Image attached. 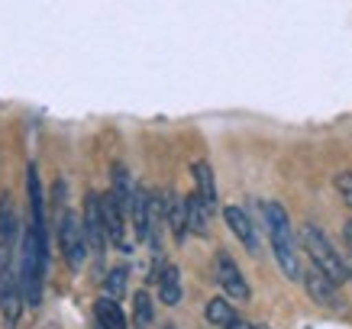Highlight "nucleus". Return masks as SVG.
<instances>
[{
	"label": "nucleus",
	"instance_id": "24",
	"mask_svg": "<svg viewBox=\"0 0 352 329\" xmlns=\"http://www.w3.org/2000/svg\"><path fill=\"white\" fill-rule=\"evenodd\" d=\"M256 329H272V326H256Z\"/></svg>",
	"mask_w": 352,
	"mask_h": 329
},
{
	"label": "nucleus",
	"instance_id": "4",
	"mask_svg": "<svg viewBox=\"0 0 352 329\" xmlns=\"http://www.w3.org/2000/svg\"><path fill=\"white\" fill-rule=\"evenodd\" d=\"M23 284H20V268H13V262L0 268V313H3V323L7 329H13L20 323V313H23Z\"/></svg>",
	"mask_w": 352,
	"mask_h": 329
},
{
	"label": "nucleus",
	"instance_id": "1",
	"mask_svg": "<svg viewBox=\"0 0 352 329\" xmlns=\"http://www.w3.org/2000/svg\"><path fill=\"white\" fill-rule=\"evenodd\" d=\"M265 223H268V239H272V249H275L278 268L285 271L288 281H300L304 271H300L298 252H294V229H291L288 210H285L278 201H268L265 203Z\"/></svg>",
	"mask_w": 352,
	"mask_h": 329
},
{
	"label": "nucleus",
	"instance_id": "14",
	"mask_svg": "<svg viewBox=\"0 0 352 329\" xmlns=\"http://www.w3.org/2000/svg\"><path fill=\"white\" fill-rule=\"evenodd\" d=\"M159 300L165 307H178L182 304V271L175 265H165L159 275Z\"/></svg>",
	"mask_w": 352,
	"mask_h": 329
},
{
	"label": "nucleus",
	"instance_id": "6",
	"mask_svg": "<svg viewBox=\"0 0 352 329\" xmlns=\"http://www.w3.org/2000/svg\"><path fill=\"white\" fill-rule=\"evenodd\" d=\"M85 236H87V245H91V252H104L107 249V226H104V207H100V194H87L85 201Z\"/></svg>",
	"mask_w": 352,
	"mask_h": 329
},
{
	"label": "nucleus",
	"instance_id": "5",
	"mask_svg": "<svg viewBox=\"0 0 352 329\" xmlns=\"http://www.w3.org/2000/svg\"><path fill=\"white\" fill-rule=\"evenodd\" d=\"M300 281H304V291L310 294V300H314V304H320V307H327V310H342V307H346V304H342V297H340V291H336L340 284H336V281H330V277L323 275L317 265L310 268V271H304V277H300Z\"/></svg>",
	"mask_w": 352,
	"mask_h": 329
},
{
	"label": "nucleus",
	"instance_id": "2",
	"mask_svg": "<svg viewBox=\"0 0 352 329\" xmlns=\"http://www.w3.org/2000/svg\"><path fill=\"white\" fill-rule=\"evenodd\" d=\"M300 245H304V252L310 255V262L320 268V271L330 277V281H336V284H346V281H349L346 258H342V255L330 245V239L323 236L320 226H314V223H304V226H300Z\"/></svg>",
	"mask_w": 352,
	"mask_h": 329
},
{
	"label": "nucleus",
	"instance_id": "10",
	"mask_svg": "<svg viewBox=\"0 0 352 329\" xmlns=\"http://www.w3.org/2000/svg\"><path fill=\"white\" fill-rule=\"evenodd\" d=\"M16 233H20L16 207H13L10 194H3V197H0V249H3V252H13V245H16Z\"/></svg>",
	"mask_w": 352,
	"mask_h": 329
},
{
	"label": "nucleus",
	"instance_id": "7",
	"mask_svg": "<svg viewBox=\"0 0 352 329\" xmlns=\"http://www.w3.org/2000/svg\"><path fill=\"white\" fill-rule=\"evenodd\" d=\"M217 284L223 287L233 300H239V304H245V300L252 297V291H249V284H245V277H243V271H239V265H236L226 252L217 255Z\"/></svg>",
	"mask_w": 352,
	"mask_h": 329
},
{
	"label": "nucleus",
	"instance_id": "23",
	"mask_svg": "<svg viewBox=\"0 0 352 329\" xmlns=\"http://www.w3.org/2000/svg\"><path fill=\"white\" fill-rule=\"evenodd\" d=\"M342 236H346V245H349V252H352V220L342 226Z\"/></svg>",
	"mask_w": 352,
	"mask_h": 329
},
{
	"label": "nucleus",
	"instance_id": "19",
	"mask_svg": "<svg viewBox=\"0 0 352 329\" xmlns=\"http://www.w3.org/2000/svg\"><path fill=\"white\" fill-rule=\"evenodd\" d=\"M133 319H136L139 329L152 323V300L146 291H136V297H133Z\"/></svg>",
	"mask_w": 352,
	"mask_h": 329
},
{
	"label": "nucleus",
	"instance_id": "22",
	"mask_svg": "<svg viewBox=\"0 0 352 329\" xmlns=\"http://www.w3.org/2000/svg\"><path fill=\"white\" fill-rule=\"evenodd\" d=\"M226 329H256V326H252V323H245V319H239V317H236V319H233V323H230V326H226Z\"/></svg>",
	"mask_w": 352,
	"mask_h": 329
},
{
	"label": "nucleus",
	"instance_id": "15",
	"mask_svg": "<svg viewBox=\"0 0 352 329\" xmlns=\"http://www.w3.org/2000/svg\"><path fill=\"white\" fill-rule=\"evenodd\" d=\"M194 184H197V194H201V201L217 210V181H214V168L207 165V161H194Z\"/></svg>",
	"mask_w": 352,
	"mask_h": 329
},
{
	"label": "nucleus",
	"instance_id": "20",
	"mask_svg": "<svg viewBox=\"0 0 352 329\" xmlns=\"http://www.w3.org/2000/svg\"><path fill=\"white\" fill-rule=\"evenodd\" d=\"M104 291L117 300L123 297V294H126V268H113L107 275V281H104Z\"/></svg>",
	"mask_w": 352,
	"mask_h": 329
},
{
	"label": "nucleus",
	"instance_id": "13",
	"mask_svg": "<svg viewBox=\"0 0 352 329\" xmlns=\"http://www.w3.org/2000/svg\"><path fill=\"white\" fill-rule=\"evenodd\" d=\"M129 216H133V229H136L139 242H142V239H149V233H152V213H149V194L142 191V188H136V194H133Z\"/></svg>",
	"mask_w": 352,
	"mask_h": 329
},
{
	"label": "nucleus",
	"instance_id": "3",
	"mask_svg": "<svg viewBox=\"0 0 352 329\" xmlns=\"http://www.w3.org/2000/svg\"><path fill=\"white\" fill-rule=\"evenodd\" d=\"M55 239H58V249H62L65 262L72 271L85 265V252H87V236H85V220L72 210H62L58 216V226H55Z\"/></svg>",
	"mask_w": 352,
	"mask_h": 329
},
{
	"label": "nucleus",
	"instance_id": "17",
	"mask_svg": "<svg viewBox=\"0 0 352 329\" xmlns=\"http://www.w3.org/2000/svg\"><path fill=\"white\" fill-rule=\"evenodd\" d=\"M110 194L117 197V203L123 207V213L129 216V207H133L136 184H133V178H129V171L123 168V165H113V188H110Z\"/></svg>",
	"mask_w": 352,
	"mask_h": 329
},
{
	"label": "nucleus",
	"instance_id": "8",
	"mask_svg": "<svg viewBox=\"0 0 352 329\" xmlns=\"http://www.w3.org/2000/svg\"><path fill=\"white\" fill-rule=\"evenodd\" d=\"M100 207H104V226H107V239L113 245H117L120 252H129V242L123 239V233H126V226H123V207L117 203V197L113 194H104L100 197Z\"/></svg>",
	"mask_w": 352,
	"mask_h": 329
},
{
	"label": "nucleus",
	"instance_id": "18",
	"mask_svg": "<svg viewBox=\"0 0 352 329\" xmlns=\"http://www.w3.org/2000/svg\"><path fill=\"white\" fill-rule=\"evenodd\" d=\"M204 317H207V323L217 329H226L230 323L236 319V310L233 304H226L223 297H214V300H207V307H204Z\"/></svg>",
	"mask_w": 352,
	"mask_h": 329
},
{
	"label": "nucleus",
	"instance_id": "12",
	"mask_svg": "<svg viewBox=\"0 0 352 329\" xmlns=\"http://www.w3.org/2000/svg\"><path fill=\"white\" fill-rule=\"evenodd\" d=\"M94 323H97V329H126V317H123L117 297L104 294V297L97 300L94 304Z\"/></svg>",
	"mask_w": 352,
	"mask_h": 329
},
{
	"label": "nucleus",
	"instance_id": "9",
	"mask_svg": "<svg viewBox=\"0 0 352 329\" xmlns=\"http://www.w3.org/2000/svg\"><path fill=\"white\" fill-rule=\"evenodd\" d=\"M223 220L230 226V233L239 239V242L249 249L252 255H258V236H256V226L249 223V216L243 213V207H226L223 210Z\"/></svg>",
	"mask_w": 352,
	"mask_h": 329
},
{
	"label": "nucleus",
	"instance_id": "21",
	"mask_svg": "<svg viewBox=\"0 0 352 329\" xmlns=\"http://www.w3.org/2000/svg\"><path fill=\"white\" fill-rule=\"evenodd\" d=\"M333 184H336V191H340L342 203L352 210V171H340V174L333 178Z\"/></svg>",
	"mask_w": 352,
	"mask_h": 329
},
{
	"label": "nucleus",
	"instance_id": "16",
	"mask_svg": "<svg viewBox=\"0 0 352 329\" xmlns=\"http://www.w3.org/2000/svg\"><path fill=\"white\" fill-rule=\"evenodd\" d=\"M165 223L171 226L175 242H184V236H188V207H184V197H171L165 203Z\"/></svg>",
	"mask_w": 352,
	"mask_h": 329
},
{
	"label": "nucleus",
	"instance_id": "11",
	"mask_svg": "<svg viewBox=\"0 0 352 329\" xmlns=\"http://www.w3.org/2000/svg\"><path fill=\"white\" fill-rule=\"evenodd\" d=\"M184 207H188V229L194 236H210V207L201 201V194L194 191L184 197Z\"/></svg>",
	"mask_w": 352,
	"mask_h": 329
}]
</instances>
